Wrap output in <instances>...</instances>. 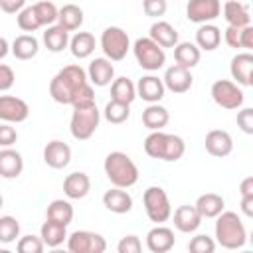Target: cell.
Returning <instances> with one entry per match:
<instances>
[{"label": "cell", "instance_id": "obj_1", "mask_svg": "<svg viewBox=\"0 0 253 253\" xmlns=\"http://www.w3.org/2000/svg\"><path fill=\"white\" fill-rule=\"evenodd\" d=\"M89 83L87 79V71L77 65V63H71V65H65L63 69H59L53 79L49 81V95L55 103H61V105H71L75 93L85 85Z\"/></svg>", "mask_w": 253, "mask_h": 253}, {"label": "cell", "instance_id": "obj_2", "mask_svg": "<svg viewBox=\"0 0 253 253\" xmlns=\"http://www.w3.org/2000/svg\"><path fill=\"white\" fill-rule=\"evenodd\" d=\"M144 152L150 158L162 160V162H176L184 156L186 152V142L178 134L162 132V130H152L144 138Z\"/></svg>", "mask_w": 253, "mask_h": 253}, {"label": "cell", "instance_id": "obj_3", "mask_svg": "<svg viewBox=\"0 0 253 253\" xmlns=\"http://www.w3.org/2000/svg\"><path fill=\"white\" fill-rule=\"evenodd\" d=\"M103 170L109 182L117 188H130L138 182V168L126 152H121V150L109 152L105 156Z\"/></svg>", "mask_w": 253, "mask_h": 253}, {"label": "cell", "instance_id": "obj_4", "mask_svg": "<svg viewBox=\"0 0 253 253\" xmlns=\"http://www.w3.org/2000/svg\"><path fill=\"white\" fill-rule=\"evenodd\" d=\"M215 241L223 249H241L247 241V229L235 211H221L215 215Z\"/></svg>", "mask_w": 253, "mask_h": 253}, {"label": "cell", "instance_id": "obj_5", "mask_svg": "<svg viewBox=\"0 0 253 253\" xmlns=\"http://www.w3.org/2000/svg\"><path fill=\"white\" fill-rule=\"evenodd\" d=\"M99 121H101V111L97 109V105L73 109V115L69 121L71 136L75 140H89L99 126Z\"/></svg>", "mask_w": 253, "mask_h": 253}, {"label": "cell", "instance_id": "obj_6", "mask_svg": "<svg viewBox=\"0 0 253 253\" xmlns=\"http://www.w3.org/2000/svg\"><path fill=\"white\" fill-rule=\"evenodd\" d=\"M132 53H134L136 63L144 71H158L166 63V51H164V47H160L150 38H138L132 43Z\"/></svg>", "mask_w": 253, "mask_h": 253}, {"label": "cell", "instance_id": "obj_7", "mask_svg": "<svg viewBox=\"0 0 253 253\" xmlns=\"http://www.w3.org/2000/svg\"><path fill=\"white\" fill-rule=\"evenodd\" d=\"M101 49L105 53L107 59L111 61H121L126 57L128 49H130V40H128V34L119 28V26H109L103 30L101 34Z\"/></svg>", "mask_w": 253, "mask_h": 253}, {"label": "cell", "instance_id": "obj_8", "mask_svg": "<svg viewBox=\"0 0 253 253\" xmlns=\"http://www.w3.org/2000/svg\"><path fill=\"white\" fill-rule=\"evenodd\" d=\"M142 204H144V211H146L148 219L154 223H164L172 215V206H170L168 194L160 186L146 188L142 194Z\"/></svg>", "mask_w": 253, "mask_h": 253}, {"label": "cell", "instance_id": "obj_9", "mask_svg": "<svg viewBox=\"0 0 253 253\" xmlns=\"http://www.w3.org/2000/svg\"><path fill=\"white\" fill-rule=\"evenodd\" d=\"M210 93H211L213 103L217 107H221V109H227V111L241 109L243 107V101H245V95H243L241 87L235 81H229V79H217V81H213Z\"/></svg>", "mask_w": 253, "mask_h": 253}, {"label": "cell", "instance_id": "obj_10", "mask_svg": "<svg viewBox=\"0 0 253 253\" xmlns=\"http://www.w3.org/2000/svg\"><path fill=\"white\" fill-rule=\"evenodd\" d=\"M67 249L71 253H103L107 249V241L101 233L89 229H77L65 239Z\"/></svg>", "mask_w": 253, "mask_h": 253}, {"label": "cell", "instance_id": "obj_11", "mask_svg": "<svg viewBox=\"0 0 253 253\" xmlns=\"http://www.w3.org/2000/svg\"><path fill=\"white\" fill-rule=\"evenodd\" d=\"M221 14L219 0H188L186 18L194 24H210Z\"/></svg>", "mask_w": 253, "mask_h": 253}, {"label": "cell", "instance_id": "obj_12", "mask_svg": "<svg viewBox=\"0 0 253 253\" xmlns=\"http://www.w3.org/2000/svg\"><path fill=\"white\" fill-rule=\"evenodd\" d=\"M30 117V105L14 95H0V121L18 125Z\"/></svg>", "mask_w": 253, "mask_h": 253}, {"label": "cell", "instance_id": "obj_13", "mask_svg": "<svg viewBox=\"0 0 253 253\" xmlns=\"http://www.w3.org/2000/svg\"><path fill=\"white\" fill-rule=\"evenodd\" d=\"M229 73L235 79L237 85L241 87H249L253 83V53L251 51H241L237 55L231 57L229 63Z\"/></svg>", "mask_w": 253, "mask_h": 253}, {"label": "cell", "instance_id": "obj_14", "mask_svg": "<svg viewBox=\"0 0 253 253\" xmlns=\"http://www.w3.org/2000/svg\"><path fill=\"white\" fill-rule=\"evenodd\" d=\"M43 162L53 170L65 168L71 162V146L63 140H49L43 146Z\"/></svg>", "mask_w": 253, "mask_h": 253}, {"label": "cell", "instance_id": "obj_15", "mask_svg": "<svg viewBox=\"0 0 253 253\" xmlns=\"http://www.w3.org/2000/svg\"><path fill=\"white\" fill-rule=\"evenodd\" d=\"M162 83L172 93H186V91H190V87L194 83V77H192L190 69H186V67L176 63V65L166 69V73L162 77Z\"/></svg>", "mask_w": 253, "mask_h": 253}, {"label": "cell", "instance_id": "obj_16", "mask_svg": "<svg viewBox=\"0 0 253 253\" xmlns=\"http://www.w3.org/2000/svg\"><path fill=\"white\" fill-rule=\"evenodd\" d=\"M87 79L95 87H107L115 79V67L107 57H95L87 67Z\"/></svg>", "mask_w": 253, "mask_h": 253}, {"label": "cell", "instance_id": "obj_17", "mask_svg": "<svg viewBox=\"0 0 253 253\" xmlns=\"http://www.w3.org/2000/svg\"><path fill=\"white\" fill-rule=\"evenodd\" d=\"M174 243H176L174 231L162 223H156V227H152L146 233V247L152 253H166L174 247Z\"/></svg>", "mask_w": 253, "mask_h": 253}, {"label": "cell", "instance_id": "obj_18", "mask_svg": "<svg viewBox=\"0 0 253 253\" xmlns=\"http://www.w3.org/2000/svg\"><path fill=\"white\" fill-rule=\"evenodd\" d=\"M204 144H206V150L211 156H215V158H223V156L231 154V150H233V138H231V134L227 130H221V128L210 130L206 134Z\"/></svg>", "mask_w": 253, "mask_h": 253}, {"label": "cell", "instance_id": "obj_19", "mask_svg": "<svg viewBox=\"0 0 253 253\" xmlns=\"http://www.w3.org/2000/svg\"><path fill=\"white\" fill-rule=\"evenodd\" d=\"M134 87H136V97H140L146 103H160L164 93H166V87H164L162 79L156 77V75L140 77Z\"/></svg>", "mask_w": 253, "mask_h": 253}, {"label": "cell", "instance_id": "obj_20", "mask_svg": "<svg viewBox=\"0 0 253 253\" xmlns=\"http://www.w3.org/2000/svg\"><path fill=\"white\" fill-rule=\"evenodd\" d=\"M174 227L182 233H194L202 225V215L194 206H178L174 210Z\"/></svg>", "mask_w": 253, "mask_h": 253}, {"label": "cell", "instance_id": "obj_21", "mask_svg": "<svg viewBox=\"0 0 253 253\" xmlns=\"http://www.w3.org/2000/svg\"><path fill=\"white\" fill-rule=\"evenodd\" d=\"M103 206L113 213H128L132 210V196L126 188H111L103 194Z\"/></svg>", "mask_w": 253, "mask_h": 253}, {"label": "cell", "instance_id": "obj_22", "mask_svg": "<svg viewBox=\"0 0 253 253\" xmlns=\"http://www.w3.org/2000/svg\"><path fill=\"white\" fill-rule=\"evenodd\" d=\"M24 170V158L18 150H14L12 146L2 148L0 150V176L6 180H14L22 174Z\"/></svg>", "mask_w": 253, "mask_h": 253}, {"label": "cell", "instance_id": "obj_23", "mask_svg": "<svg viewBox=\"0 0 253 253\" xmlns=\"http://www.w3.org/2000/svg\"><path fill=\"white\" fill-rule=\"evenodd\" d=\"M91 190V180L85 172H71L63 180V194L69 200H83Z\"/></svg>", "mask_w": 253, "mask_h": 253}, {"label": "cell", "instance_id": "obj_24", "mask_svg": "<svg viewBox=\"0 0 253 253\" xmlns=\"http://www.w3.org/2000/svg\"><path fill=\"white\" fill-rule=\"evenodd\" d=\"M223 18L227 22V26H235V28H243L251 24V14H249V6L239 2V0H227L223 4Z\"/></svg>", "mask_w": 253, "mask_h": 253}, {"label": "cell", "instance_id": "obj_25", "mask_svg": "<svg viewBox=\"0 0 253 253\" xmlns=\"http://www.w3.org/2000/svg\"><path fill=\"white\" fill-rule=\"evenodd\" d=\"M148 38L152 42H156L160 47H174L178 43V32L170 22L164 20H156L150 30H148Z\"/></svg>", "mask_w": 253, "mask_h": 253}, {"label": "cell", "instance_id": "obj_26", "mask_svg": "<svg viewBox=\"0 0 253 253\" xmlns=\"http://www.w3.org/2000/svg\"><path fill=\"white\" fill-rule=\"evenodd\" d=\"M194 208L198 210V213L202 215V219H211V217H215L217 213H221L225 210V200L219 194L208 192V194H202L196 200Z\"/></svg>", "mask_w": 253, "mask_h": 253}, {"label": "cell", "instance_id": "obj_27", "mask_svg": "<svg viewBox=\"0 0 253 253\" xmlns=\"http://www.w3.org/2000/svg\"><path fill=\"white\" fill-rule=\"evenodd\" d=\"M69 51L73 57L77 59H87L93 55L95 47H97V42H95V36L91 32H77L73 38H69Z\"/></svg>", "mask_w": 253, "mask_h": 253}, {"label": "cell", "instance_id": "obj_28", "mask_svg": "<svg viewBox=\"0 0 253 253\" xmlns=\"http://www.w3.org/2000/svg\"><path fill=\"white\" fill-rule=\"evenodd\" d=\"M10 51H12V55H14L16 59L28 61V59H34V57L38 55V51H40V42H38L32 34H22V36H18V38L12 42Z\"/></svg>", "mask_w": 253, "mask_h": 253}, {"label": "cell", "instance_id": "obj_29", "mask_svg": "<svg viewBox=\"0 0 253 253\" xmlns=\"http://www.w3.org/2000/svg\"><path fill=\"white\" fill-rule=\"evenodd\" d=\"M40 237H42V241H43L45 247L55 249V247L63 245V241L67 239V225L57 223V221H51V219H45L42 223Z\"/></svg>", "mask_w": 253, "mask_h": 253}, {"label": "cell", "instance_id": "obj_30", "mask_svg": "<svg viewBox=\"0 0 253 253\" xmlns=\"http://www.w3.org/2000/svg\"><path fill=\"white\" fill-rule=\"evenodd\" d=\"M170 121V113L166 107L158 103H148V107L142 111V125L148 130H162Z\"/></svg>", "mask_w": 253, "mask_h": 253}, {"label": "cell", "instance_id": "obj_31", "mask_svg": "<svg viewBox=\"0 0 253 253\" xmlns=\"http://www.w3.org/2000/svg\"><path fill=\"white\" fill-rule=\"evenodd\" d=\"M42 40H43V45L47 47V51L59 53V51H63V49L69 45V32L63 30L59 24H51V26H47V30L43 32Z\"/></svg>", "mask_w": 253, "mask_h": 253}, {"label": "cell", "instance_id": "obj_32", "mask_svg": "<svg viewBox=\"0 0 253 253\" xmlns=\"http://www.w3.org/2000/svg\"><path fill=\"white\" fill-rule=\"evenodd\" d=\"M200 57H202V49L192 42H178L174 45V59L178 65L186 69L196 67L200 63Z\"/></svg>", "mask_w": 253, "mask_h": 253}, {"label": "cell", "instance_id": "obj_33", "mask_svg": "<svg viewBox=\"0 0 253 253\" xmlns=\"http://www.w3.org/2000/svg\"><path fill=\"white\" fill-rule=\"evenodd\" d=\"M221 42V30L217 26L210 24H200V28L196 30V45L204 51H213L217 49Z\"/></svg>", "mask_w": 253, "mask_h": 253}, {"label": "cell", "instance_id": "obj_34", "mask_svg": "<svg viewBox=\"0 0 253 253\" xmlns=\"http://www.w3.org/2000/svg\"><path fill=\"white\" fill-rule=\"evenodd\" d=\"M57 24L67 32L79 30L83 26V10L77 4H63L57 10Z\"/></svg>", "mask_w": 253, "mask_h": 253}, {"label": "cell", "instance_id": "obj_35", "mask_svg": "<svg viewBox=\"0 0 253 253\" xmlns=\"http://www.w3.org/2000/svg\"><path fill=\"white\" fill-rule=\"evenodd\" d=\"M111 99L130 105L136 99V87L128 77H117L111 81Z\"/></svg>", "mask_w": 253, "mask_h": 253}, {"label": "cell", "instance_id": "obj_36", "mask_svg": "<svg viewBox=\"0 0 253 253\" xmlns=\"http://www.w3.org/2000/svg\"><path fill=\"white\" fill-rule=\"evenodd\" d=\"M45 219L69 225L73 221V206H71V202L69 200H53V202H49L47 210H45Z\"/></svg>", "mask_w": 253, "mask_h": 253}, {"label": "cell", "instance_id": "obj_37", "mask_svg": "<svg viewBox=\"0 0 253 253\" xmlns=\"http://www.w3.org/2000/svg\"><path fill=\"white\" fill-rule=\"evenodd\" d=\"M105 119L111 123V125H123L125 121H128L130 117V105L126 103H119V101H109L105 105V111H103Z\"/></svg>", "mask_w": 253, "mask_h": 253}, {"label": "cell", "instance_id": "obj_38", "mask_svg": "<svg viewBox=\"0 0 253 253\" xmlns=\"http://www.w3.org/2000/svg\"><path fill=\"white\" fill-rule=\"evenodd\" d=\"M20 237V223L14 215H2L0 217V243L10 245Z\"/></svg>", "mask_w": 253, "mask_h": 253}, {"label": "cell", "instance_id": "obj_39", "mask_svg": "<svg viewBox=\"0 0 253 253\" xmlns=\"http://www.w3.org/2000/svg\"><path fill=\"white\" fill-rule=\"evenodd\" d=\"M16 24H18V28H20L22 32H36V30L42 28V24H40V20H38V16H36L34 6H24V8L16 14Z\"/></svg>", "mask_w": 253, "mask_h": 253}, {"label": "cell", "instance_id": "obj_40", "mask_svg": "<svg viewBox=\"0 0 253 253\" xmlns=\"http://www.w3.org/2000/svg\"><path fill=\"white\" fill-rule=\"evenodd\" d=\"M34 10H36V16L40 20L42 26H51L57 22V8L53 2L49 0H40L34 4Z\"/></svg>", "mask_w": 253, "mask_h": 253}, {"label": "cell", "instance_id": "obj_41", "mask_svg": "<svg viewBox=\"0 0 253 253\" xmlns=\"http://www.w3.org/2000/svg\"><path fill=\"white\" fill-rule=\"evenodd\" d=\"M16 249L20 253H42L45 249V245H43L42 237H38V235H24L18 239Z\"/></svg>", "mask_w": 253, "mask_h": 253}, {"label": "cell", "instance_id": "obj_42", "mask_svg": "<svg viewBox=\"0 0 253 253\" xmlns=\"http://www.w3.org/2000/svg\"><path fill=\"white\" fill-rule=\"evenodd\" d=\"M188 249H190L192 253H213V249H215V241H213L210 235L200 233V235H196V237L190 239Z\"/></svg>", "mask_w": 253, "mask_h": 253}, {"label": "cell", "instance_id": "obj_43", "mask_svg": "<svg viewBox=\"0 0 253 253\" xmlns=\"http://www.w3.org/2000/svg\"><path fill=\"white\" fill-rule=\"evenodd\" d=\"M89 105H97L95 103V91H93V85L91 83H85L73 97L71 101V107L77 109V107H89Z\"/></svg>", "mask_w": 253, "mask_h": 253}, {"label": "cell", "instance_id": "obj_44", "mask_svg": "<svg viewBox=\"0 0 253 253\" xmlns=\"http://www.w3.org/2000/svg\"><path fill=\"white\" fill-rule=\"evenodd\" d=\"M142 10L150 18H160L166 14L168 2L166 0H142Z\"/></svg>", "mask_w": 253, "mask_h": 253}, {"label": "cell", "instance_id": "obj_45", "mask_svg": "<svg viewBox=\"0 0 253 253\" xmlns=\"http://www.w3.org/2000/svg\"><path fill=\"white\" fill-rule=\"evenodd\" d=\"M16 140H18V130L10 123H2L0 125V148L14 146Z\"/></svg>", "mask_w": 253, "mask_h": 253}, {"label": "cell", "instance_id": "obj_46", "mask_svg": "<svg viewBox=\"0 0 253 253\" xmlns=\"http://www.w3.org/2000/svg\"><path fill=\"white\" fill-rule=\"evenodd\" d=\"M140 249H142V243L136 235H125L117 245L119 253H140Z\"/></svg>", "mask_w": 253, "mask_h": 253}, {"label": "cell", "instance_id": "obj_47", "mask_svg": "<svg viewBox=\"0 0 253 253\" xmlns=\"http://www.w3.org/2000/svg\"><path fill=\"white\" fill-rule=\"evenodd\" d=\"M237 126L245 132V134H253V109L245 107L237 113Z\"/></svg>", "mask_w": 253, "mask_h": 253}, {"label": "cell", "instance_id": "obj_48", "mask_svg": "<svg viewBox=\"0 0 253 253\" xmlns=\"http://www.w3.org/2000/svg\"><path fill=\"white\" fill-rule=\"evenodd\" d=\"M14 69L6 63H0V91H8L12 85H14Z\"/></svg>", "mask_w": 253, "mask_h": 253}, {"label": "cell", "instance_id": "obj_49", "mask_svg": "<svg viewBox=\"0 0 253 253\" xmlns=\"http://www.w3.org/2000/svg\"><path fill=\"white\" fill-rule=\"evenodd\" d=\"M239 47H243L245 51L253 49V26H243L239 32Z\"/></svg>", "mask_w": 253, "mask_h": 253}, {"label": "cell", "instance_id": "obj_50", "mask_svg": "<svg viewBox=\"0 0 253 253\" xmlns=\"http://www.w3.org/2000/svg\"><path fill=\"white\" fill-rule=\"evenodd\" d=\"M239 32H241V28H235V26H227L225 32H223L225 43H227L229 47H233V49L239 47Z\"/></svg>", "mask_w": 253, "mask_h": 253}, {"label": "cell", "instance_id": "obj_51", "mask_svg": "<svg viewBox=\"0 0 253 253\" xmlns=\"http://www.w3.org/2000/svg\"><path fill=\"white\" fill-rule=\"evenodd\" d=\"M26 6V0H0V10L6 14H18Z\"/></svg>", "mask_w": 253, "mask_h": 253}, {"label": "cell", "instance_id": "obj_52", "mask_svg": "<svg viewBox=\"0 0 253 253\" xmlns=\"http://www.w3.org/2000/svg\"><path fill=\"white\" fill-rule=\"evenodd\" d=\"M239 194H241V198H243V196H253V176H247V178L241 180V184H239Z\"/></svg>", "mask_w": 253, "mask_h": 253}, {"label": "cell", "instance_id": "obj_53", "mask_svg": "<svg viewBox=\"0 0 253 253\" xmlns=\"http://www.w3.org/2000/svg\"><path fill=\"white\" fill-rule=\"evenodd\" d=\"M241 211L247 217H253V196H243L241 198Z\"/></svg>", "mask_w": 253, "mask_h": 253}, {"label": "cell", "instance_id": "obj_54", "mask_svg": "<svg viewBox=\"0 0 253 253\" xmlns=\"http://www.w3.org/2000/svg\"><path fill=\"white\" fill-rule=\"evenodd\" d=\"M8 51H10V43L6 42V38L0 36V59H4L8 55Z\"/></svg>", "mask_w": 253, "mask_h": 253}, {"label": "cell", "instance_id": "obj_55", "mask_svg": "<svg viewBox=\"0 0 253 253\" xmlns=\"http://www.w3.org/2000/svg\"><path fill=\"white\" fill-rule=\"evenodd\" d=\"M2 204H4V198H2V194H0V208H2Z\"/></svg>", "mask_w": 253, "mask_h": 253}]
</instances>
